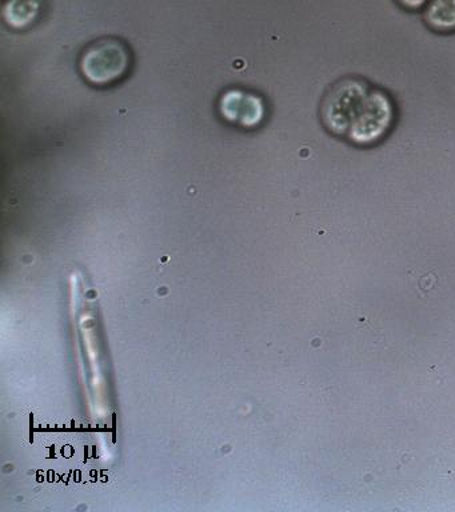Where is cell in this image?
Instances as JSON below:
<instances>
[{"label": "cell", "instance_id": "6da1fadb", "mask_svg": "<svg viewBox=\"0 0 455 512\" xmlns=\"http://www.w3.org/2000/svg\"><path fill=\"white\" fill-rule=\"evenodd\" d=\"M321 122L335 138L359 148L374 147L394 130L397 103L389 91L361 76L331 84L321 102Z\"/></svg>", "mask_w": 455, "mask_h": 512}, {"label": "cell", "instance_id": "7a4b0ae2", "mask_svg": "<svg viewBox=\"0 0 455 512\" xmlns=\"http://www.w3.org/2000/svg\"><path fill=\"white\" fill-rule=\"evenodd\" d=\"M131 52L118 38H101L90 43L82 52L79 70L91 86L107 87L121 82L129 74Z\"/></svg>", "mask_w": 455, "mask_h": 512}, {"label": "cell", "instance_id": "3957f363", "mask_svg": "<svg viewBox=\"0 0 455 512\" xmlns=\"http://www.w3.org/2000/svg\"><path fill=\"white\" fill-rule=\"evenodd\" d=\"M423 19L426 26L438 34L455 32V0H429Z\"/></svg>", "mask_w": 455, "mask_h": 512}, {"label": "cell", "instance_id": "277c9868", "mask_svg": "<svg viewBox=\"0 0 455 512\" xmlns=\"http://www.w3.org/2000/svg\"><path fill=\"white\" fill-rule=\"evenodd\" d=\"M42 0H10L3 8V15L10 26L26 27L41 14Z\"/></svg>", "mask_w": 455, "mask_h": 512}, {"label": "cell", "instance_id": "5b68a950", "mask_svg": "<svg viewBox=\"0 0 455 512\" xmlns=\"http://www.w3.org/2000/svg\"><path fill=\"white\" fill-rule=\"evenodd\" d=\"M395 2L407 11H419L421 8L426 7L429 0H395Z\"/></svg>", "mask_w": 455, "mask_h": 512}]
</instances>
